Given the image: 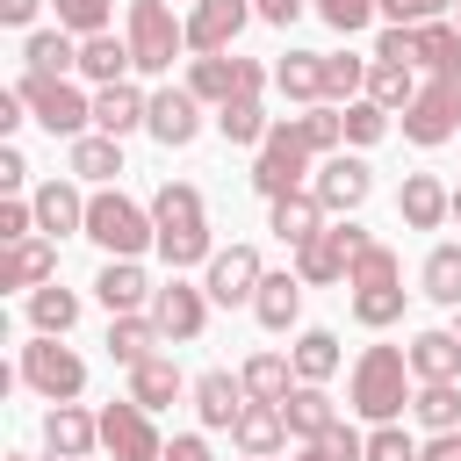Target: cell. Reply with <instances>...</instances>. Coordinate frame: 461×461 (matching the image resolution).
<instances>
[{"label": "cell", "instance_id": "obj_61", "mask_svg": "<svg viewBox=\"0 0 461 461\" xmlns=\"http://www.w3.org/2000/svg\"><path fill=\"white\" fill-rule=\"evenodd\" d=\"M72 461H94V454H72Z\"/></svg>", "mask_w": 461, "mask_h": 461}, {"label": "cell", "instance_id": "obj_37", "mask_svg": "<svg viewBox=\"0 0 461 461\" xmlns=\"http://www.w3.org/2000/svg\"><path fill=\"white\" fill-rule=\"evenodd\" d=\"M216 130L230 137V144H267V108H259V94H238V101H223L216 108Z\"/></svg>", "mask_w": 461, "mask_h": 461}, {"label": "cell", "instance_id": "obj_43", "mask_svg": "<svg viewBox=\"0 0 461 461\" xmlns=\"http://www.w3.org/2000/svg\"><path fill=\"white\" fill-rule=\"evenodd\" d=\"M288 360H295L303 382H324V375H339V339H331V331H303Z\"/></svg>", "mask_w": 461, "mask_h": 461}, {"label": "cell", "instance_id": "obj_59", "mask_svg": "<svg viewBox=\"0 0 461 461\" xmlns=\"http://www.w3.org/2000/svg\"><path fill=\"white\" fill-rule=\"evenodd\" d=\"M245 461H274V454H245Z\"/></svg>", "mask_w": 461, "mask_h": 461}, {"label": "cell", "instance_id": "obj_2", "mask_svg": "<svg viewBox=\"0 0 461 461\" xmlns=\"http://www.w3.org/2000/svg\"><path fill=\"white\" fill-rule=\"evenodd\" d=\"M151 223H158V259L180 274V267H209L216 259V238H209V209L187 180H166L151 194Z\"/></svg>", "mask_w": 461, "mask_h": 461}, {"label": "cell", "instance_id": "obj_53", "mask_svg": "<svg viewBox=\"0 0 461 461\" xmlns=\"http://www.w3.org/2000/svg\"><path fill=\"white\" fill-rule=\"evenodd\" d=\"M22 180H29V158H22V151H14V144H0V187H7V194H14V187H22Z\"/></svg>", "mask_w": 461, "mask_h": 461}, {"label": "cell", "instance_id": "obj_1", "mask_svg": "<svg viewBox=\"0 0 461 461\" xmlns=\"http://www.w3.org/2000/svg\"><path fill=\"white\" fill-rule=\"evenodd\" d=\"M339 137H346V115L324 108V101H310V115H288V122L267 130V144H259V158H252V187H259L267 202L295 194V187L310 180V158L339 151Z\"/></svg>", "mask_w": 461, "mask_h": 461}, {"label": "cell", "instance_id": "obj_9", "mask_svg": "<svg viewBox=\"0 0 461 461\" xmlns=\"http://www.w3.org/2000/svg\"><path fill=\"white\" fill-rule=\"evenodd\" d=\"M367 245V230L360 223H324L310 245H295V274L310 281V288H324V281H346V267H353V252Z\"/></svg>", "mask_w": 461, "mask_h": 461}, {"label": "cell", "instance_id": "obj_42", "mask_svg": "<svg viewBox=\"0 0 461 461\" xmlns=\"http://www.w3.org/2000/svg\"><path fill=\"white\" fill-rule=\"evenodd\" d=\"M353 317H360L367 331L396 324V317H403V281H382V288H353Z\"/></svg>", "mask_w": 461, "mask_h": 461}, {"label": "cell", "instance_id": "obj_62", "mask_svg": "<svg viewBox=\"0 0 461 461\" xmlns=\"http://www.w3.org/2000/svg\"><path fill=\"white\" fill-rule=\"evenodd\" d=\"M454 331H461V317H454Z\"/></svg>", "mask_w": 461, "mask_h": 461}, {"label": "cell", "instance_id": "obj_48", "mask_svg": "<svg viewBox=\"0 0 461 461\" xmlns=\"http://www.w3.org/2000/svg\"><path fill=\"white\" fill-rule=\"evenodd\" d=\"M310 7H317V14H324V22L339 29V36H353V29H367V22L382 14L375 0H310Z\"/></svg>", "mask_w": 461, "mask_h": 461}, {"label": "cell", "instance_id": "obj_22", "mask_svg": "<svg viewBox=\"0 0 461 461\" xmlns=\"http://www.w3.org/2000/svg\"><path fill=\"white\" fill-rule=\"evenodd\" d=\"M281 418H288V432H295V439H324V432L339 425V403L324 396V382H295V389H288V403H281Z\"/></svg>", "mask_w": 461, "mask_h": 461}, {"label": "cell", "instance_id": "obj_6", "mask_svg": "<svg viewBox=\"0 0 461 461\" xmlns=\"http://www.w3.org/2000/svg\"><path fill=\"white\" fill-rule=\"evenodd\" d=\"M22 101H29V115L50 130V137H86V122H94V101L72 86V79H50V72H22V86H14Z\"/></svg>", "mask_w": 461, "mask_h": 461}, {"label": "cell", "instance_id": "obj_8", "mask_svg": "<svg viewBox=\"0 0 461 461\" xmlns=\"http://www.w3.org/2000/svg\"><path fill=\"white\" fill-rule=\"evenodd\" d=\"M454 130H461V79H439V72H432V79L418 86V101L403 108V137L432 151V144H447Z\"/></svg>", "mask_w": 461, "mask_h": 461}, {"label": "cell", "instance_id": "obj_31", "mask_svg": "<svg viewBox=\"0 0 461 461\" xmlns=\"http://www.w3.org/2000/svg\"><path fill=\"white\" fill-rule=\"evenodd\" d=\"M317 230H324V202H317V194L295 187V194L274 202V238H281V245H310Z\"/></svg>", "mask_w": 461, "mask_h": 461}, {"label": "cell", "instance_id": "obj_18", "mask_svg": "<svg viewBox=\"0 0 461 461\" xmlns=\"http://www.w3.org/2000/svg\"><path fill=\"white\" fill-rule=\"evenodd\" d=\"M58 274V238H14L0 252V288H43Z\"/></svg>", "mask_w": 461, "mask_h": 461}, {"label": "cell", "instance_id": "obj_50", "mask_svg": "<svg viewBox=\"0 0 461 461\" xmlns=\"http://www.w3.org/2000/svg\"><path fill=\"white\" fill-rule=\"evenodd\" d=\"M375 58H389V65H418V29H382V43H375Z\"/></svg>", "mask_w": 461, "mask_h": 461}, {"label": "cell", "instance_id": "obj_25", "mask_svg": "<svg viewBox=\"0 0 461 461\" xmlns=\"http://www.w3.org/2000/svg\"><path fill=\"white\" fill-rule=\"evenodd\" d=\"M187 86H194L202 101H216V108H223V101H238V94H245V58L209 50V58H194V65H187Z\"/></svg>", "mask_w": 461, "mask_h": 461}, {"label": "cell", "instance_id": "obj_41", "mask_svg": "<svg viewBox=\"0 0 461 461\" xmlns=\"http://www.w3.org/2000/svg\"><path fill=\"white\" fill-rule=\"evenodd\" d=\"M367 101H382V108H411V101H418V79H411V65H389V58H375V65H367Z\"/></svg>", "mask_w": 461, "mask_h": 461}, {"label": "cell", "instance_id": "obj_14", "mask_svg": "<svg viewBox=\"0 0 461 461\" xmlns=\"http://www.w3.org/2000/svg\"><path fill=\"white\" fill-rule=\"evenodd\" d=\"M259 281H267L259 252H252V245H230V252H216V259H209V281H202V288H209V303H223V310H230V303H252V295H259Z\"/></svg>", "mask_w": 461, "mask_h": 461}, {"label": "cell", "instance_id": "obj_4", "mask_svg": "<svg viewBox=\"0 0 461 461\" xmlns=\"http://www.w3.org/2000/svg\"><path fill=\"white\" fill-rule=\"evenodd\" d=\"M86 238H94L108 259H137L144 245H158V223H151V209H137L122 187H101V194H86Z\"/></svg>", "mask_w": 461, "mask_h": 461}, {"label": "cell", "instance_id": "obj_19", "mask_svg": "<svg viewBox=\"0 0 461 461\" xmlns=\"http://www.w3.org/2000/svg\"><path fill=\"white\" fill-rule=\"evenodd\" d=\"M94 295L108 303V317H122V310H151V281H144V267L137 259H108L101 274H94Z\"/></svg>", "mask_w": 461, "mask_h": 461}, {"label": "cell", "instance_id": "obj_58", "mask_svg": "<svg viewBox=\"0 0 461 461\" xmlns=\"http://www.w3.org/2000/svg\"><path fill=\"white\" fill-rule=\"evenodd\" d=\"M454 223H461V187H454Z\"/></svg>", "mask_w": 461, "mask_h": 461}, {"label": "cell", "instance_id": "obj_15", "mask_svg": "<svg viewBox=\"0 0 461 461\" xmlns=\"http://www.w3.org/2000/svg\"><path fill=\"white\" fill-rule=\"evenodd\" d=\"M252 22V0H194V14H187V50H230V36Z\"/></svg>", "mask_w": 461, "mask_h": 461}, {"label": "cell", "instance_id": "obj_5", "mask_svg": "<svg viewBox=\"0 0 461 461\" xmlns=\"http://www.w3.org/2000/svg\"><path fill=\"white\" fill-rule=\"evenodd\" d=\"M180 50H187V22H173L166 0H130V58H137V72H173Z\"/></svg>", "mask_w": 461, "mask_h": 461}, {"label": "cell", "instance_id": "obj_51", "mask_svg": "<svg viewBox=\"0 0 461 461\" xmlns=\"http://www.w3.org/2000/svg\"><path fill=\"white\" fill-rule=\"evenodd\" d=\"M36 238V202H0V245Z\"/></svg>", "mask_w": 461, "mask_h": 461}, {"label": "cell", "instance_id": "obj_54", "mask_svg": "<svg viewBox=\"0 0 461 461\" xmlns=\"http://www.w3.org/2000/svg\"><path fill=\"white\" fill-rule=\"evenodd\" d=\"M252 14H259V22H274V29H288V22L303 14V0H252Z\"/></svg>", "mask_w": 461, "mask_h": 461}, {"label": "cell", "instance_id": "obj_35", "mask_svg": "<svg viewBox=\"0 0 461 461\" xmlns=\"http://www.w3.org/2000/svg\"><path fill=\"white\" fill-rule=\"evenodd\" d=\"M274 86H281L288 101H324V58H317V50H288V58L274 65Z\"/></svg>", "mask_w": 461, "mask_h": 461}, {"label": "cell", "instance_id": "obj_49", "mask_svg": "<svg viewBox=\"0 0 461 461\" xmlns=\"http://www.w3.org/2000/svg\"><path fill=\"white\" fill-rule=\"evenodd\" d=\"M375 7H382V14L396 22V29H418V22H439V14L454 7V0H375Z\"/></svg>", "mask_w": 461, "mask_h": 461}, {"label": "cell", "instance_id": "obj_38", "mask_svg": "<svg viewBox=\"0 0 461 461\" xmlns=\"http://www.w3.org/2000/svg\"><path fill=\"white\" fill-rule=\"evenodd\" d=\"M411 411H418L425 432H454V425H461V382H425V389L411 396Z\"/></svg>", "mask_w": 461, "mask_h": 461}, {"label": "cell", "instance_id": "obj_3", "mask_svg": "<svg viewBox=\"0 0 461 461\" xmlns=\"http://www.w3.org/2000/svg\"><path fill=\"white\" fill-rule=\"evenodd\" d=\"M411 396H418V389H411V346H367V353L353 360V411H360V418L389 425V418H403Z\"/></svg>", "mask_w": 461, "mask_h": 461}, {"label": "cell", "instance_id": "obj_57", "mask_svg": "<svg viewBox=\"0 0 461 461\" xmlns=\"http://www.w3.org/2000/svg\"><path fill=\"white\" fill-rule=\"evenodd\" d=\"M295 461H339V454H331L324 439H303V454H295Z\"/></svg>", "mask_w": 461, "mask_h": 461}, {"label": "cell", "instance_id": "obj_13", "mask_svg": "<svg viewBox=\"0 0 461 461\" xmlns=\"http://www.w3.org/2000/svg\"><path fill=\"white\" fill-rule=\"evenodd\" d=\"M144 130H151L166 151L194 144V137H202V94H194V86H166V94H151V115H144Z\"/></svg>", "mask_w": 461, "mask_h": 461}, {"label": "cell", "instance_id": "obj_30", "mask_svg": "<svg viewBox=\"0 0 461 461\" xmlns=\"http://www.w3.org/2000/svg\"><path fill=\"white\" fill-rule=\"evenodd\" d=\"M230 439H238L245 454H274V447L288 439V418H281V403H259V396H252V403L238 411V425H230Z\"/></svg>", "mask_w": 461, "mask_h": 461}, {"label": "cell", "instance_id": "obj_47", "mask_svg": "<svg viewBox=\"0 0 461 461\" xmlns=\"http://www.w3.org/2000/svg\"><path fill=\"white\" fill-rule=\"evenodd\" d=\"M367 461H418V439L389 418V425H375V432H367Z\"/></svg>", "mask_w": 461, "mask_h": 461}, {"label": "cell", "instance_id": "obj_10", "mask_svg": "<svg viewBox=\"0 0 461 461\" xmlns=\"http://www.w3.org/2000/svg\"><path fill=\"white\" fill-rule=\"evenodd\" d=\"M101 447H108L115 461H166V439L151 432V411H144L137 396H122V403L101 411Z\"/></svg>", "mask_w": 461, "mask_h": 461}, {"label": "cell", "instance_id": "obj_12", "mask_svg": "<svg viewBox=\"0 0 461 461\" xmlns=\"http://www.w3.org/2000/svg\"><path fill=\"white\" fill-rule=\"evenodd\" d=\"M151 324H158V339H202V324H209V288H187L180 274L151 295Z\"/></svg>", "mask_w": 461, "mask_h": 461}, {"label": "cell", "instance_id": "obj_7", "mask_svg": "<svg viewBox=\"0 0 461 461\" xmlns=\"http://www.w3.org/2000/svg\"><path fill=\"white\" fill-rule=\"evenodd\" d=\"M22 382L50 403H72L86 389V360L72 346H58V331H36V346H22Z\"/></svg>", "mask_w": 461, "mask_h": 461}, {"label": "cell", "instance_id": "obj_52", "mask_svg": "<svg viewBox=\"0 0 461 461\" xmlns=\"http://www.w3.org/2000/svg\"><path fill=\"white\" fill-rule=\"evenodd\" d=\"M166 461H209V439L202 432H173L166 439Z\"/></svg>", "mask_w": 461, "mask_h": 461}, {"label": "cell", "instance_id": "obj_23", "mask_svg": "<svg viewBox=\"0 0 461 461\" xmlns=\"http://www.w3.org/2000/svg\"><path fill=\"white\" fill-rule=\"evenodd\" d=\"M144 115H151V101H144L130 79H115V86H101V94H94V130H108V137L144 130Z\"/></svg>", "mask_w": 461, "mask_h": 461}, {"label": "cell", "instance_id": "obj_27", "mask_svg": "<svg viewBox=\"0 0 461 461\" xmlns=\"http://www.w3.org/2000/svg\"><path fill=\"white\" fill-rule=\"evenodd\" d=\"M303 288H310L303 274H267V281H259V295H252V317H259L267 331H288V324H295V310H303Z\"/></svg>", "mask_w": 461, "mask_h": 461}, {"label": "cell", "instance_id": "obj_32", "mask_svg": "<svg viewBox=\"0 0 461 461\" xmlns=\"http://www.w3.org/2000/svg\"><path fill=\"white\" fill-rule=\"evenodd\" d=\"M187 382H180V367H173V353H151V360H137L130 367V396L144 403V411H158V403H173Z\"/></svg>", "mask_w": 461, "mask_h": 461}, {"label": "cell", "instance_id": "obj_39", "mask_svg": "<svg viewBox=\"0 0 461 461\" xmlns=\"http://www.w3.org/2000/svg\"><path fill=\"white\" fill-rule=\"evenodd\" d=\"M382 281H403V259H396L382 238H367V245L353 252V267H346V288H382Z\"/></svg>", "mask_w": 461, "mask_h": 461}, {"label": "cell", "instance_id": "obj_17", "mask_svg": "<svg viewBox=\"0 0 461 461\" xmlns=\"http://www.w3.org/2000/svg\"><path fill=\"white\" fill-rule=\"evenodd\" d=\"M43 447H50L58 461H72V454H94V447H101V411H79V403H58V411H43Z\"/></svg>", "mask_w": 461, "mask_h": 461}, {"label": "cell", "instance_id": "obj_28", "mask_svg": "<svg viewBox=\"0 0 461 461\" xmlns=\"http://www.w3.org/2000/svg\"><path fill=\"white\" fill-rule=\"evenodd\" d=\"M158 346H166V339H158L151 317H137V310L108 317V360H115V367H137V360H151Z\"/></svg>", "mask_w": 461, "mask_h": 461}, {"label": "cell", "instance_id": "obj_24", "mask_svg": "<svg viewBox=\"0 0 461 461\" xmlns=\"http://www.w3.org/2000/svg\"><path fill=\"white\" fill-rule=\"evenodd\" d=\"M411 375L418 382H461V331H418L411 339Z\"/></svg>", "mask_w": 461, "mask_h": 461}, {"label": "cell", "instance_id": "obj_33", "mask_svg": "<svg viewBox=\"0 0 461 461\" xmlns=\"http://www.w3.org/2000/svg\"><path fill=\"white\" fill-rule=\"evenodd\" d=\"M22 58H29V72H50V79H65V72L79 65V43H72V29H36V36L22 43Z\"/></svg>", "mask_w": 461, "mask_h": 461}, {"label": "cell", "instance_id": "obj_34", "mask_svg": "<svg viewBox=\"0 0 461 461\" xmlns=\"http://www.w3.org/2000/svg\"><path fill=\"white\" fill-rule=\"evenodd\" d=\"M122 65H137V58H130V43H115L108 29H101V36H79V72H86L94 86H115V79H122Z\"/></svg>", "mask_w": 461, "mask_h": 461}, {"label": "cell", "instance_id": "obj_21", "mask_svg": "<svg viewBox=\"0 0 461 461\" xmlns=\"http://www.w3.org/2000/svg\"><path fill=\"white\" fill-rule=\"evenodd\" d=\"M36 230H43V238L86 230V194H79L72 180H43V187H36Z\"/></svg>", "mask_w": 461, "mask_h": 461}, {"label": "cell", "instance_id": "obj_44", "mask_svg": "<svg viewBox=\"0 0 461 461\" xmlns=\"http://www.w3.org/2000/svg\"><path fill=\"white\" fill-rule=\"evenodd\" d=\"M375 58H324V101H360Z\"/></svg>", "mask_w": 461, "mask_h": 461}, {"label": "cell", "instance_id": "obj_46", "mask_svg": "<svg viewBox=\"0 0 461 461\" xmlns=\"http://www.w3.org/2000/svg\"><path fill=\"white\" fill-rule=\"evenodd\" d=\"M58 7V29H72V36H101L108 29V0H50Z\"/></svg>", "mask_w": 461, "mask_h": 461}, {"label": "cell", "instance_id": "obj_26", "mask_svg": "<svg viewBox=\"0 0 461 461\" xmlns=\"http://www.w3.org/2000/svg\"><path fill=\"white\" fill-rule=\"evenodd\" d=\"M65 166H72V180H94V187H101V180L122 173V137L86 130V137H72V158H65Z\"/></svg>", "mask_w": 461, "mask_h": 461}, {"label": "cell", "instance_id": "obj_36", "mask_svg": "<svg viewBox=\"0 0 461 461\" xmlns=\"http://www.w3.org/2000/svg\"><path fill=\"white\" fill-rule=\"evenodd\" d=\"M29 324H36V331H58V339H65V331L79 324V295H72V288H58V281L29 288Z\"/></svg>", "mask_w": 461, "mask_h": 461}, {"label": "cell", "instance_id": "obj_29", "mask_svg": "<svg viewBox=\"0 0 461 461\" xmlns=\"http://www.w3.org/2000/svg\"><path fill=\"white\" fill-rule=\"evenodd\" d=\"M238 375H245V396H259V403H288V389L303 382L288 353H252V360H245Z\"/></svg>", "mask_w": 461, "mask_h": 461}, {"label": "cell", "instance_id": "obj_60", "mask_svg": "<svg viewBox=\"0 0 461 461\" xmlns=\"http://www.w3.org/2000/svg\"><path fill=\"white\" fill-rule=\"evenodd\" d=\"M7 461H29V454H7Z\"/></svg>", "mask_w": 461, "mask_h": 461}, {"label": "cell", "instance_id": "obj_20", "mask_svg": "<svg viewBox=\"0 0 461 461\" xmlns=\"http://www.w3.org/2000/svg\"><path fill=\"white\" fill-rule=\"evenodd\" d=\"M396 209H403V223H411V230H439V223L454 216V194H447L432 173H403V194H396Z\"/></svg>", "mask_w": 461, "mask_h": 461}, {"label": "cell", "instance_id": "obj_40", "mask_svg": "<svg viewBox=\"0 0 461 461\" xmlns=\"http://www.w3.org/2000/svg\"><path fill=\"white\" fill-rule=\"evenodd\" d=\"M425 295L447 303V310H461V245H432L425 252Z\"/></svg>", "mask_w": 461, "mask_h": 461}, {"label": "cell", "instance_id": "obj_11", "mask_svg": "<svg viewBox=\"0 0 461 461\" xmlns=\"http://www.w3.org/2000/svg\"><path fill=\"white\" fill-rule=\"evenodd\" d=\"M367 187H375V173H367V158H353V151H324L317 173H310V194L324 202V216H331V209L353 216V209L367 202Z\"/></svg>", "mask_w": 461, "mask_h": 461}, {"label": "cell", "instance_id": "obj_56", "mask_svg": "<svg viewBox=\"0 0 461 461\" xmlns=\"http://www.w3.org/2000/svg\"><path fill=\"white\" fill-rule=\"evenodd\" d=\"M36 7H43V0H0V22H7V29H29Z\"/></svg>", "mask_w": 461, "mask_h": 461}, {"label": "cell", "instance_id": "obj_63", "mask_svg": "<svg viewBox=\"0 0 461 461\" xmlns=\"http://www.w3.org/2000/svg\"><path fill=\"white\" fill-rule=\"evenodd\" d=\"M454 14H461V0H454Z\"/></svg>", "mask_w": 461, "mask_h": 461}, {"label": "cell", "instance_id": "obj_16", "mask_svg": "<svg viewBox=\"0 0 461 461\" xmlns=\"http://www.w3.org/2000/svg\"><path fill=\"white\" fill-rule=\"evenodd\" d=\"M245 403H252V396H245V375H223V367L194 375V411H202V425H209V432H230Z\"/></svg>", "mask_w": 461, "mask_h": 461}, {"label": "cell", "instance_id": "obj_55", "mask_svg": "<svg viewBox=\"0 0 461 461\" xmlns=\"http://www.w3.org/2000/svg\"><path fill=\"white\" fill-rule=\"evenodd\" d=\"M418 461H461V432H432V447H418Z\"/></svg>", "mask_w": 461, "mask_h": 461}, {"label": "cell", "instance_id": "obj_45", "mask_svg": "<svg viewBox=\"0 0 461 461\" xmlns=\"http://www.w3.org/2000/svg\"><path fill=\"white\" fill-rule=\"evenodd\" d=\"M382 130H389V108H382V101H367V94L346 101V137H353V144H382Z\"/></svg>", "mask_w": 461, "mask_h": 461}]
</instances>
